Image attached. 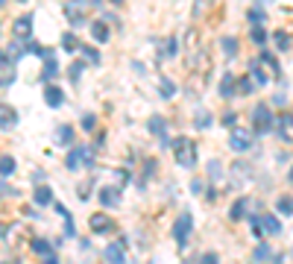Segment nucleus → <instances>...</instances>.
Returning a JSON list of instances; mask_svg holds the SVG:
<instances>
[{
  "label": "nucleus",
  "instance_id": "f257e3e1",
  "mask_svg": "<svg viewBox=\"0 0 293 264\" xmlns=\"http://www.w3.org/2000/svg\"><path fill=\"white\" fill-rule=\"evenodd\" d=\"M173 153H176V161L182 167H193V161H197V144H193V138H176Z\"/></svg>",
  "mask_w": 293,
  "mask_h": 264
},
{
  "label": "nucleus",
  "instance_id": "f03ea898",
  "mask_svg": "<svg viewBox=\"0 0 293 264\" xmlns=\"http://www.w3.org/2000/svg\"><path fill=\"white\" fill-rule=\"evenodd\" d=\"M252 123H255V132H270L273 126H276V118H273V112H270V106L267 103H261L255 106V112H252Z\"/></svg>",
  "mask_w": 293,
  "mask_h": 264
},
{
  "label": "nucleus",
  "instance_id": "7ed1b4c3",
  "mask_svg": "<svg viewBox=\"0 0 293 264\" xmlns=\"http://www.w3.org/2000/svg\"><path fill=\"white\" fill-rule=\"evenodd\" d=\"M229 147H232L235 153H246V150L252 147V135H249L243 126H235V129H232V138H229Z\"/></svg>",
  "mask_w": 293,
  "mask_h": 264
},
{
  "label": "nucleus",
  "instance_id": "20e7f679",
  "mask_svg": "<svg viewBox=\"0 0 293 264\" xmlns=\"http://www.w3.org/2000/svg\"><path fill=\"white\" fill-rule=\"evenodd\" d=\"M190 229H193V220H190V214H182V217L173 223V238H176V244H179V246H188Z\"/></svg>",
  "mask_w": 293,
  "mask_h": 264
},
{
  "label": "nucleus",
  "instance_id": "39448f33",
  "mask_svg": "<svg viewBox=\"0 0 293 264\" xmlns=\"http://www.w3.org/2000/svg\"><path fill=\"white\" fill-rule=\"evenodd\" d=\"M65 18H68L73 27H79L85 21V3L82 0H68L65 3Z\"/></svg>",
  "mask_w": 293,
  "mask_h": 264
},
{
  "label": "nucleus",
  "instance_id": "423d86ee",
  "mask_svg": "<svg viewBox=\"0 0 293 264\" xmlns=\"http://www.w3.org/2000/svg\"><path fill=\"white\" fill-rule=\"evenodd\" d=\"M126 241H121V244H106L103 249V255H106V261L109 264H126Z\"/></svg>",
  "mask_w": 293,
  "mask_h": 264
},
{
  "label": "nucleus",
  "instance_id": "0eeeda50",
  "mask_svg": "<svg viewBox=\"0 0 293 264\" xmlns=\"http://www.w3.org/2000/svg\"><path fill=\"white\" fill-rule=\"evenodd\" d=\"M44 103L50 106V109L65 106V91H62L59 85H47V88H44Z\"/></svg>",
  "mask_w": 293,
  "mask_h": 264
},
{
  "label": "nucleus",
  "instance_id": "6e6552de",
  "mask_svg": "<svg viewBox=\"0 0 293 264\" xmlns=\"http://www.w3.org/2000/svg\"><path fill=\"white\" fill-rule=\"evenodd\" d=\"M12 33H15V38H21V41H27L30 38V33H33V18L24 15L15 21V27H12Z\"/></svg>",
  "mask_w": 293,
  "mask_h": 264
},
{
  "label": "nucleus",
  "instance_id": "1a4fd4ad",
  "mask_svg": "<svg viewBox=\"0 0 293 264\" xmlns=\"http://www.w3.org/2000/svg\"><path fill=\"white\" fill-rule=\"evenodd\" d=\"M18 123V112L9 106H0V129H12Z\"/></svg>",
  "mask_w": 293,
  "mask_h": 264
},
{
  "label": "nucleus",
  "instance_id": "9d476101",
  "mask_svg": "<svg viewBox=\"0 0 293 264\" xmlns=\"http://www.w3.org/2000/svg\"><path fill=\"white\" fill-rule=\"evenodd\" d=\"M112 220H109V217H106V214H94V217H91V232H100V235H103V232H112Z\"/></svg>",
  "mask_w": 293,
  "mask_h": 264
},
{
  "label": "nucleus",
  "instance_id": "9b49d317",
  "mask_svg": "<svg viewBox=\"0 0 293 264\" xmlns=\"http://www.w3.org/2000/svg\"><path fill=\"white\" fill-rule=\"evenodd\" d=\"M258 220H261V229H264L267 235H278V232H281V223H278V217H273V214H264Z\"/></svg>",
  "mask_w": 293,
  "mask_h": 264
},
{
  "label": "nucleus",
  "instance_id": "f8f14e48",
  "mask_svg": "<svg viewBox=\"0 0 293 264\" xmlns=\"http://www.w3.org/2000/svg\"><path fill=\"white\" fill-rule=\"evenodd\" d=\"M100 203H103V209L118 206V203H121V200H118V188H100Z\"/></svg>",
  "mask_w": 293,
  "mask_h": 264
},
{
  "label": "nucleus",
  "instance_id": "ddd939ff",
  "mask_svg": "<svg viewBox=\"0 0 293 264\" xmlns=\"http://www.w3.org/2000/svg\"><path fill=\"white\" fill-rule=\"evenodd\" d=\"M53 203V191L47 185H38L35 188V206H50Z\"/></svg>",
  "mask_w": 293,
  "mask_h": 264
},
{
  "label": "nucleus",
  "instance_id": "4468645a",
  "mask_svg": "<svg viewBox=\"0 0 293 264\" xmlns=\"http://www.w3.org/2000/svg\"><path fill=\"white\" fill-rule=\"evenodd\" d=\"M91 35H94V41H109V27H106V21H94V24H91Z\"/></svg>",
  "mask_w": 293,
  "mask_h": 264
},
{
  "label": "nucleus",
  "instance_id": "2eb2a0df",
  "mask_svg": "<svg viewBox=\"0 0 293 264\" xmlns=\"http://www.w3.org/2000/svg\"><path fill=\"white\" fill-rule=\"evenodd\" d=\"M12 173H15V158L12 156H0V176L9 179Z\"/></svg>",
  "mask_w": 293,
  "mask_h": 264
},
{
  "label": "nucleus",
  "instance_id": "dca6fc26",
  "mask_svg": "<svg viewBox=\"0 0 293 264\" xmlns=\"http://www.w3.org/2000/svg\"><path fill=\"white\" fill-rule=\"evenodd\" d=\"M220 47H223L226 59H235V56H238V41H235L232 35H226L223 41H220Z\"/></svg>",
  "mask_w": 293,
  "mask_h": 264
},
{
  "label": "nucleus",
  "instance_id": "f3484780",
  "mask_svg": "<svg viewBox=\"0 0 293 264\" xmlns=\"http://www.w3.org/2000/svg\"><path fill=\"white\" fill-rule=\"evenodd\" d=\"M44 62H47V65H44V70H41V79L47 82V79H53V76H56V70H59V62H56L53 56H47Z\"/></svg>",
  "mask_w": 293,
  "mask_h": 264
},
{
  "label": "nucleus",
  "instance_id": "a211bd4d",
  "mask_svg": "<svg viewBox=\"0 0 293 264\" xmlns=\"http://www.w3.org/2000/svg\"><path fill=\"white\" fill-rule=\"evenodd\" d=\"M220 94H223V97H232V94H235V76H232V73H223V82H220Z\"/></svg>",
  "mask_w": 293,
  "mask_h": 264
},
{
  "label": "nucleus",
  "instance_id": "6ab92c4d",
  "mask_svg": "<svg viewBox=\"0 0 293 264\" xmlns=\"http://www.w3.org/2000/svg\"><path fill=\"white\" fill-rule=\"evenodd\" d=\"M249 70H252V79H255L258 85H267V82H270V79H267V73L261 70V65H258V62H249Z\"/></svg>",
  "mask_w": 293,
  "mask_h": 264
},
{
  "label": "nucleus",
  "instance_id": "aec40b11",
  "mask_svg": "<svg viewBox=\"0 0 293 264\" xmlns=\"http://www.w3.org/2000/svg\"><path fill=\"white\" fill-rule=\"evenodd\" d=\"M79 164H82V147H76V150L68 153V170H76Z\"/></svg>",
  "mask_w": 293,
  "mask_h": 264
},
{
  "label": "nucleus",
  "instance_id": "412c9836",
  "mask_svg": "<svg viewBox=\"0 0 293 264\" xmlns=\"http://www.w3.org/2000/svg\"><path fill=\"white\" fill-rule=\"evenodd\" d=\"M150 132H155L158 138H164V118H161V115L150 118Z\"/></svg>",
  "mask_w": 293,
  "mask_h": 264
},
{
  "label": "nucleus",
  "instance_id": "4be33fe9",
  "mask_svg": "<svg viewBox=\"0 0 293 264\" xmlns=\"http://www.w3.org/2000/svg\"><path fill=\"white\" fill-rule=\"evenodd\" d=\"M243 211H246V197H241V200H238V203L232 206L229 217H232V220H241V217H243Z\"/></svg>",
  "mask_w": 293,
  "mask_h": 264
},
{
  "label": "nucleus",
  "instance_id": "5701e85b",
  "mask_svg": "<svg viewBox=\"0 0 293 264\" xmlns=\"http://www.w3.org/2000/svg\"><path fill=\"white\" fill-rule=\"evenodd\" d=\"M30 246H33V252H35V255H50V252H53L50 244H47V241H41V238H35V241H33Z\"/></svg>",
  "mask_w": 293,
  "mask_h": 264
},
{
  "label": "nucleus",
  "instance_id": "b1692460",
  "mask_svg": "<svg viewBox=\"0 0 293 264\" xmlns=\"http://www.w3.org/2000/svg\"><path fill=\"white\" fill-rule=\"evenodd\" d=\"M208 170H211V179H214V182H220V179H223V164H220L217 158H211V161H208Z\"/></svg>",
  "mask_w": 293,
  "mask_h": 264
},
{
  "label": "nucleus",
  "instance_id": "393cba45",
  "mask_svg": "<svg viewBox=\"0 0 293 264\" xmlns=\"http://www.w3.org/2000/svg\"><path fill=\"white\" fill-rule=\"evenodd\" d=\"M56 141H59V144H70V141H73V129H70V126L56 129Z\"/></svg>",
  "mask_w": 293,
  "mask_h": 264
},
{
  "label": "nucleus",
  "instance_id": "a878e982",
  "mask_svg": "<svg viewBox=\"0 0 293 264\" xmlns=\"http://www.w3.org/2000/svg\"><path fill=\"white\" fill-rule=\"evenodd\" d=\"M176 50H179V41H176V38H167V44H164L161 56H164V59H173V56H176Z\"/></svg>",
  "mask_w": 293,
  "mask_h": 264
},
{
  "label": "nucleus",
  "instance_id": "bb28decb",
  "mask_svg": "<svg viewBox=\"0 0 293 264\" xmlns=\"http://www.w3.org/2000/svg\"><path fill=\"white\" fill-rule=\"evenodd\" d=\"M276 209L281 211V214H293V200H290V197H278Z\"/></svg>",
  "mask_w": 293,
  "mask_h": 264
},
{
  "label": "nucleus",
  "instance_id": "cd10ccee",
  "mask_svg": "<svg viewBox=\"0 0 293 264\" xmlns=\"http://www.w3.org/2000/svg\"><path fill=\"white\" fill-rule=\"evenodd\" d=\"M82 68H85L82 62H73V65H70V68H68V76H70V82H79V76H82Z\"/></svg>",
  "mask_w": 293,
  "mask_h": 264
},
{
  "label": "nucleus",
  "instance_id": "c85d7f7f",
  "mask_svg": "<svg viewBox=\"0 0 293 264\" xmlns=\"http://www.w3.org/2000/svg\"><path fill=\"white\" fill-rule=\"evenodd\" d=\"M62 47H65L68 53H73V50H76V35H73V33H65V35H62Z\"/></svg>",
  "mask_w": 293,
  "mask_h": 264
},
{
  "label": "nucleus",
  "instance_id": "c756f323",
  "mask_svg": "<svg viewBox=\"0 0 293 264\" xmlns=\"http://www.w3.org/2000/svg\"><path fill=\"white\" fill-rule=\"evenodd\" d=\"M94 126H97V115H91V112L82 115V129H85V132H94Z\"/></svg>",
  "mask_w": 293,
  "mask_h": 264
},
{
  "label": "nucleus",
  "instance_id": "7c9ffc66",
  "mask_svg": "<svg viewBox=\"0 0 293 264\" xmlns=\"http://www.w3.org/2000/svg\"><path fill=\"white\" fill-rule=\"evenodd\" d=\"M208 123H211V115H208L206 109L197 112V126H200V129H208Z\"/></svg>",
  "mask_w": 293,
  "mask_h": 264
},
{
  "label": "nucleus",
  "instance_id": "2f4dec72",
  "mask_svg": "<svg viewBox=\"0 0 293 264\" xmlns=\"http://www.w3.org/2000/svg\"><path fill=\"white\" fill-rule=\"evenodd\" d=\"M261 62H264L267 68H273V70L278 73V62H276V56H273V53H261Z\"/></svg>",
  "mask_w": 293,
  "mask_h": 264
},
{
  "label": "nucleus",
  "instance_id": "473e14b6",
  "mask_svg": "<svg viewBox=\"0 0 293 264\" xmlns=\"http://www.w3.org/2000/svg\"><path fill=\"white\" fill-rule=\"evenodd\" d=\"M270 255H273V249H270V244H261L258 249H255V258H258V261H264V258H270Z\"/></svg>",
  "mask_w": 293,
  "mask_h": 264
},
{
  "label": "nucleus",
  "instance_id": "72a5a7b5",
  "mask_svg": "<svg viewBox=\"0 0 293 264\" xmlns=\"http://www.w3.org/2000/svg\"><path fill=\"white\" fill-rule=\"evenodd\" d=\"M276 44H278V50H287V47H290V38H287V33H276Z\"/></svg>",
  "mask_w": 293,
  "mask_h": 264
},
{
  "label": "nucleus",
  "instance_id": "f704fd0d",
  "mask_svg": "<svg viewBox=\"0 0 293 264\" xmlns=\"http://www.w3.org/2000/svg\"><path fill=\"white\" fill-rule=\"evenodd\" d=\"M82 56H85L88 62H94V65H97V62H100V53L94 50V47H82Z\"/></svg>",
  "mask_w": 293,
  "mask_h": 264
},
{
  "label": "nucleus",
  "instance_id": "c9c22d12",
  "mask_svg": "<svg viewBox=\"0 0 293 264\" xmlns=\"http://www.w3.org/2000/svg\"><path fill=\"white\" fill-rule=\"evenodd\" d=\"M252 41H255V44H264V41H267V30L255 27V30H252Z\"/></svg>",
  "mask_w": 293,
  "mask_h": 264
},
{
  "label": "nucleus",
  "instance_id": "e433bc0d",
  "mask_svg": "<svg viewBox=\"0 0 293 264\" xmlns=\"http://www.w3.org/2000/svg\"><path fill=\"white\" fill-rule=\"evenodd\" d=\"M161 94H164V97H173V94H176V88H173L170 79H161Z\"/></svg>",
  "mask_w": 293,
  "mask_h": 264
},
{
  "label": "nucleus",
  "instance_id": "4c0bfd02",
  "mask_svg": "<svg viewBox=\"0 0 293 264\" xmlns=\"http://www.w3.org/2000/svg\"><path fill=\"white\" fill-rule=\"evenodd\" d=\"M190 191H193V194H203V191H206V182H203V179H193V182H190Z\"/></svg>",
  "mask_w": 293,
  "mask_h": 264
},
{
  "label": "nucleus",
  "instance_id": "58836bf2",
  "mask_svg": "<svg viewBox=\"0 0 293 264\" xmlns=\"http://www.w3.org/2000/svg\"><path fill=\"white\" fill-rule=\"evenodd\" d=\"M264 12H261V9H252V12H249V21H252V24H261V21H264Z\"/></svg>",
  "mask_w": 293,
  "mask_h": 264
},
{
  "label": "nucleus",
  "instance_id": "ea45409f",
  "mask_svg": "<svg viewBox=\"0 0 293 264\" xmlns=\"http://www.w3.org/2000/svg\"><path fill=\"white\" fill-rule=\"evenodd\" d=\"M200 264H220V258H217V252H206Z\"/></svg>",
  "mask_w": 293,
  "mask_h": 264
},
{
  "label": "nucleus",
  "instance_id": "a19ab883",
  "mask_svg": "<svg viewBox=\"0 0 293 264\" xmlns=\"http://www.w3.org/2000/svg\"><path fill=\"white\" fill-rule=\"evenodd\" d=\"M238 91H243V94H249V91H252V82H249V79L243 76L241 82H238Z\"/></svg>",
  "mask_w": 293,
  "mask_h": 264
},
{
  "label": "nucleus",
  "instance_id": "79ce46f5",
  "mask_svg": "<svg viewBox=\"0 0 293 264\" xmlns=\"http://www.w3.org/2000/svg\"><path fill=\"white\" fill-rule=\"evenodd\" d=\"M56 214H62V217H65V220H68V217H70V211L65 209V206H62V203H56Z\"/></svg>",
  "mask_w": 293,
  "mask_h": 264
},
{
  "label": "nucleus",
  "instance_id": "37998d69",
  "mask_svg": "<svg viewBox=\"0 0 293 264\" xmlns=\"http://www.w3.org/2000/svg\"><path fill=\"white\" fill-rule=\"evenodd\" d=\"M44 261H47V264H59V258H56V255L50 252V255H44Z\"/></svg>",
  "mask_w": 293,
  "mask_h": 264
},
{
  "label": "nucleus",
  "instance_id": "c03bdc74",
  "mask_svg": "<svg viewBox=\"0 0 293 264\" xmlns=\"http://www.w3.org/2000/svg\"><path fill=\"white\" fill-rule=\"evenodd\" d=\"M0 65H6V56H3V53H0Z\"/></svg>",
  "mask_w": 293,
  "mask_h": 264
},
{
  "label": "nucleus",
  "instance_id": "a18cd8bd",
  "mask_svg": "<svg viewBox=\"0 0 293 264\" xmlns=\"http://www.w3.org/2000/svg\"><path fill=\"white\" fill-rule=\"evenodd\" d=\"M287 179H290V182H293V167H290V173H287Z\"/></svg>",
  "mask_w": 293,
  "mask_h": 264
},
{
  "label": "nucleus",
  "instance_id": "49530a36",
  "mask_svg": "<svg viewBox=\"0 0 293 264\" xmlns=\"http://www.w3.org/2000/svg\"><path fill=\"white\" fill-rule=\"evenodd\" d=\"M112 3H123V0H112Z\"/></svg>",
  "mask_w": 293,
  "mask_h": 264
},
{
  "label": "nucleus",
  "instance_id": "de8ad7c7",
  "mask_svg": "<svg viewBox=\"0 0 293 264\" xmlns=\"http://www.w3.org/2000/svg\"><path fill=\"white\" fill-rule=\"evenodd\" d=\"M3 3H6V0H0V6H3Z\"/></svg>",
  "mask_w": 293,
  "mask_h": 264
},
{
  "label": "nucleus",
  "instance_id": "09e8293b",
  "mask_svg": "<svg viewBox=\"0 0 293 264\" xmlns=\"http://www.w3.org/2000/svg\"><path fill=\"white\" fill-rule=\"evenodd\" d=\"M290 123H293V115H290Z\"/></svg>",
  "mask_w": 293,
  "mask_h": 264
},
{
  "label": "nucleus",
  "instance_id": "8fccbe9b",
  "mask_svg": "<svg viewBox=\"0 0 293 264\" xmlns=\"http://www.w3.org/2000/svg\"><path fill=\"white\" fill-rule=\"evenodd\" d=\"M0 232H3V229H0Z\"/></svg>",
  "mask_w": 293,
  "mask_h": 264
}]
</instances>
